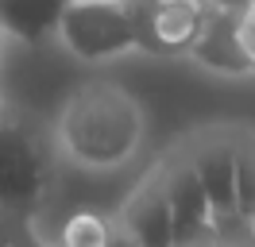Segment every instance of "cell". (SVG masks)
I'll return each mask as SVG.
<instances>
[{
	"mask_svg": "<svg viewBox=\"0 0 255 247\" xmlns=\"http://www.w3.org/2000/svg\"><path fill=\"white\" fill-rule=\"evenodd\" d=\"M240 43H244L248 58H252V70H255V0L240 12Z\"/></svg>",
	"mask_w": 255,
	"mask_h": 247,
	"instance_id": "7c38bea8",
	"label": "cell"
},
{
	"mask_svg": "<svg viewBox=\"0 0 255 247\" xmlns=\"http://www.w3.org/2000/svg\"><path fill=\"white\" fill-rule=\"evenodd\" d=\"M197 66H205L213 74H224V77H248L255 74L252 70V58L240 43V15L236 12H221V8H209L205 23L197 31V39L190 43L186 50Z\"/></svg>",
	"mask_w": 255,
	"mask_h": 247,
	"instance_id": "52a82bcc",
	"label": "cell"
},
{
	"mask_svg": "<svg viewBox=\"0 0 255 247\" xmlns=\"http://www.w3.org/2000/svg\"><path fill=\"white\" fill-rule=\"evenodd\" d=\"M162 185L170 201V224H174V244H217L213 232V201L205 185L190 166L186 154H174L162 166Z\"/></svg>",
	"mask_w": 255,
	"mask_h": 247,
	"instance_id": "5b68a950",
	"label": "cell"
},
{
	"mask_svg": "<svg viewBox=\"0 0 255 247\" xmlns=\"http://www.w3.org/2000/svg\"><path fill=\"white\" fill-rule=\"evenodd\" d=\"M58 39L81 62H105L139 50L128 0H70L58 23Z\"/></svg>",
	"mask_w": 255,
	"mask_h": 247,
	"instance_id": "7a4b0ae2",
	"label": "cell"
},
{
	"mask_svg": "<svg viewBox=\"0 0 255 247\" xmlns=\"http://www.w3.org/2000/svg\"><path fill=\"white\" fill-rule=\"evenodd\" d=\"M8 120V108H4V97H0V124Z\"/></svg>",
	"mask_w": 255,
	"mask_h": 247,
	"instance_id": "9a60e30c",
	"label": "cell"
},
{
	"mask_svg": "<svg viewBox=\"0 0 255 247\" xmlns=\"http://www.w3.org/2000/svg\"><path fill=\"white\" fill-rule=\"evenodd\" d=\"M12 236H23V220H16L8 209H0V244H12Z\"/></svg>",
	"mask_w": 255,
	"mask_h": 247,
	"instance_id": "4fadbf2b",
	"label": "cell"
},
{
	"mask_svg": "<svg viewBox=\"0 0 255 247\" xmlns=\"http://www.w3.org/2000/svg\"><path fill=\"white\" fill-rule=\"evenodd\" d=\"M252 228H255V213H252Z\"/></svg>",
	"mask_w": 255,
	"mask_h": 247,
	"instance_id": "2e32d148",
	"label": "cell"
},
{
	"mask_svg": "<svg viewBox=\"0 0 255 247\" xmlns=\"http://www.w3.org/2000/svg\"><path fill=\"white\" fill-rule=\"evenodd\" d=\"M147 131L143 105L116 81H89L62 105L58 147L85 170H116L139 151Z\"/></svg>",
	"mask_w": 255,
	"mask_h": 247,
	"instance_id": "6da1fadb",
	"label": "cell"
},
{
	"mask_svg": "<svg viewBox=\"0 0 255 247\" xmlns=\"http://www.w3.org/2000/svg\"><path fill=\"white\" fill-rule=\"evenodd\" d=\"M139 50L147 54H186L209 15V0H128Z\"/></svg>",
	"mask_w": 255,
	"mask_h": 247,
	"instance_id": "277c9868",
	"label": "cell"
},
{
	"mask_svg": "<svg viewBox=\"0 0 255 247\" xmlns=\"http://www.w3.org/2000/svg\"><path fill=\"white\" fill-rule=\"evenodd\" d=\"M70 0H0V31L19 43H47L58 35Z\"/></svg>",
	"mask_w": 255,
	"mask_h": 247,
	"instance_id": "9c48e42d",
	"label": "cell"
},
{
	"mask_svg": "<svg viewBox=\"0 0 255 247\" xmlns=\"http://www.w3.org/2000/svg\"><path fill=\"white\" fill-rule=\"evenodd\" d=\"M209 4H213V8H221V12H244V8H248V4H252V0H209Z\"/></svg>",
	"mask_w": 255,
	"mask_h": 247,
	"instance_id": "5bb4252c",
	"label": "cell"
},
{
	"mask_svg": "<svg viewBox=\"0 0 255 247\" xmlns=\"http://www.w3.org/2000/svg\"><path fill=\"white\" fill-rule=\"evenodd\" d=\"M236 201L240 213H255V135L236 131Z\"/></svg>",
	"mask_w": 255,
	"mask_h": 247,
	"instance_id": "30bf717a",
	"label": "cell"
},
{
	"mask_svg": "<svg viewBox=\"0 0 255 247\" xmlns=\"http://www.w3.org/2000/svg\"><path fill=\"white\" fill-rule=\"evenodd\" d=\"M50 185V162L39 139L19 124H0V209L27 220L43 205Z\"/></svg>",
	"mask_w": 255,
	"mask_h": 247,
	"instance_id": "3957f363",
	"label": "cell"
},
{
	"mask_svg": "<svg viewBox=\"0 0 255 247\" xmlns=\"http://www.w3.org/2000/svg\"><path fill=\"white\" fill-rule=\"evenodd\" d=\"M120 232L131 244H174V224H170V201L162 185V166L151 170L143 185L124 201L120 209Z\"/></svg>",
	"mask_w": 255,
	"mask_h": 247,
	"instance_id": "ba28073f",
	"label": "cell"
},
{
	"mask_svg": "<svg viewBox=\"0 0 255 247\" xmlns=\"http://www.w3.org/2000/svg\"><path fill=\"white\" fill-rule=\"evenodd\" d=\"M62 244H70V247H101V244H112V228L97 213L81 209V213H74L62 224Z\"/></svg>",
	"mask_w": 255,
	"mask_h": 247,
	"instance_id": "8fae6325",
	"label": "cell"
},
{
	"mask_svg": "<svg viewBox=\"0 0 255 247\" xmlns=\"http://www.w3.org/2000/svg\"><path fill=\"white\" fill-rule=\"evenodd\" d=\"M182 154L197 170V178H201L209 201H213V213L240 209V201H236V131L232 127L193 135Z\"/></svg>",
	"mask_w": 255,
	"mask_h": 247,
	"instance_id": "8992f818",
	"label": "cell"
}]
</instances>
